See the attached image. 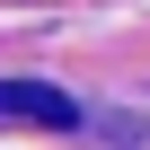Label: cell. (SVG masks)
I'll return each mask as SVG.
<instances>
[{
	"label": "cell",
	"instance_id": "cell-1",
	"mask_svg": "<svg viewBox=\"0 0 150 150\" xmlns=\"http://www.w3.org/2000/svg\"><path fill=\"white\" fill-rule=\"evenodd\" d=\"M0 115H18V124H80V106L62 88H44V80H0Z\"/></svg>",
	"mask_w": 150,
	"mask_h": 150
}]
</instances>
